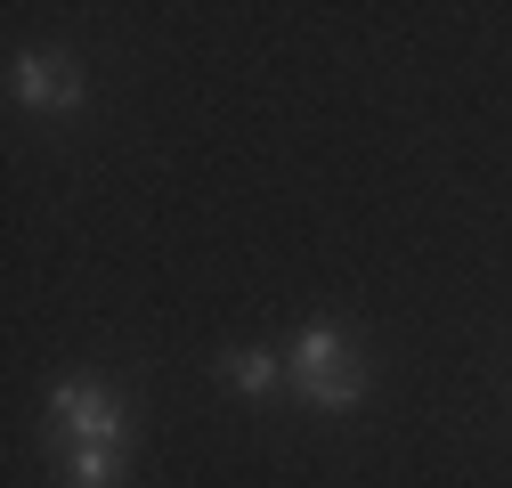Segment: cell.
I'll use <instances>...</instances> for the list:
<instances>
[{
    "instance_id": "5",
    "label": "cell",
    "mask_w": 512,
    "mask_h": 488,
    "mask_svg": "<svg viewBox=\"0 0 512 488\" xmlns=\"http://www.w3.org/2000/svg\"><path fill=\"white\" fill-rule=\"evenodd\" d=\"M220 383L244 391V399H269V391H277V358L252 350V342H244V350H220Z\"/></svg>"
},
{
    "instance_id": "1",
    "label": "cell",
    "mask_w": 512,
    "mask_h": 488,
    "mask_svg": "<svg viewBox=\"0 0 512 488\" xmlns=\"http://www.w3.org/2000/svg\"><path fill=\"white\" fill-rule=\"evenodd\" d=\"M41 448L49 456H66V448H131V407H122V391L98 383V375L49 383V399H41Z\"/></svg>"
},
{
    "instance_id": "3",
    "label": "cell",
    "mask_w": 512,
    "mask_h": 488,
    "mask_svg": "<svg viewBox=\"0 0 512 488\" xmlns=\"http://www.w3.org/2000/svg\"><path fill=\"white\" fill-rule=\"evenodd\" d=\"M9 98L25 114H82V98H90L82 57L74 49H17L9 57Z\"/></svg>"
},
{
    "instance_id": "2",
    "label": "cell",
    "mask_w": 512,
    "mask_h": 488,
    "mask_svg": "<svg viewBox=\"0 0 512 488\" xmlns=\"http://www.w3.org/2000/svg\"><path fill=\"white\" fill-rule=\"evenodd\" d=\"M293 391H301V407H317V415H350L366 391H374V366L350 350V334L342 326H301L293 334Z\"/></svg>"
},
{
    "instance_id": "4",
    "label": "cell",
    "mask_w": 512,
    "mask_h": 488,
    "mask_svg": "<svg viewBox=\"0 0 512 488\" xmlns=\"http://www.w3.org/2000/svg\"><path fill=\"white\" fill-rule=\"evenodd\" d=\"M49 464H57V488H122L131 448H66V456H49Z\"/></svg>"
}]
</instances>
